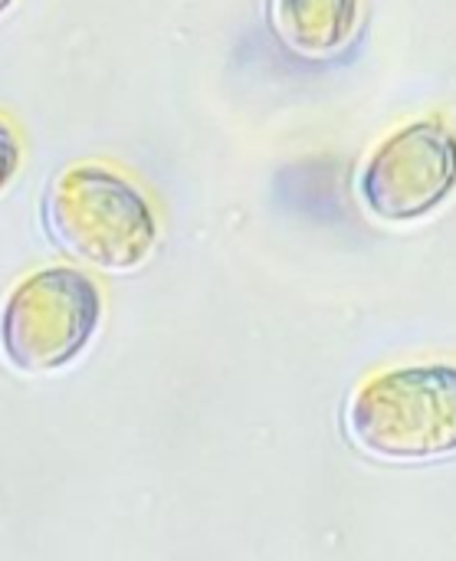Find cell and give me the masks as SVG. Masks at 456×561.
I'll list each match as a JSON object with an SVG mask.
<instances>
[{
	"label": "cell",
	"instance_id": "6da1fadb",
	"mask_svg": "<svg viewBox=\"0 0 456 561\" xmlns=\"http://www.w3.org/2000/svg\"><path fill=\"white\" fill-rule=\"evenodd\" d=\"M46 230L62 253L102 273H132L158 247V217L135 181L109 164H69L49 187Z\"/></svg>",
	"mask_w": 456,
	"mask_h": 561
},
{
	"label": "cell",
	"instance_id": "7a4b0ae2",
	"mask_svg": "<svg viewBox=\"0 0 456 561\" xmlns=\"http://www.w3.org/2000/svg\"><path fill=\"white\" fill-rule=\"evenodd\" d=\"M349 437L391 463L456 454V365H404L368 378L349 401Z\"/></svg>",
	"mask_w": 456,
	"mask_h": 561
},
{
	"label": "cell",
	"instance_id": "3957f363",
	"mask_svg": "<svg viewBox=\"0 0 456 561\" xmlns=\"http://www.w3.org/2000/svg\"><path fill=\"white\" fill-rule=\"evenodd\" d=\"M102 325V289L79 266H43L0 302V358L16 375H56L82 358Z\"/></svg>",
	"mask_w": 456,
	"mask_h": 561
},
{
	"label": "cell",
	"instance_id": "277c9868",
	"mask_svg": "<svg viewBox=\"0 0 456 561\" xmlns=\"http://www.w3.org/2000/svg\"><path fill=\"white\" fill-rule=\"evenodd\" d=\"M456 187V131L441 118H418L391 131L362 164L358 201L385 224L434 214Z\"/></svg>",
	"mask_w": 456,
	"mask_h": 561
},
{
	"label": "cell",
	"instance_id": "5b68a950",
	"mask_svg": "<svg viewBox=\"0 0 456 561\" xmlns=\"http://www.w3.org/2000/svg\"><path fill=\"white\" fill-rule=\"evenodd\" d=\"M273 26L293 53L332 56L358 26V0H273Z\"/></svg>",
	"mask_w": 456,
	"mask_h": 561
},
{
	"label": "cell",
	"instance_id": "8992f818",
	"mask_svg": "<svg viewBox=\"0 0 456 561\" xmlns=\"http://www.w3.org/2000/svg\"><path fill=\"white\" fill-rule=\"evenodd\" d=\"M20 158H23L20 135L7 118H0V194L13 184V178L20 171Z\"/></svg>",
	"mask_w": 456,
	"mask_h": 561
},
{
	"label": "cell",
	"instance_id": "52a82bcc",
	"mask_svg": "<svg viewBox=\"0 0 456 561\" xmlns=\"http://www.w3.org/2000/svg\"><path fill=\"white\" fill-rule=\"evenodd\" d=\"M10 7H13V0H0V16H3V13H7Z\"/></svg>",
	"mask_w": 456,
	"mask_h": 561
}]
</instances>
